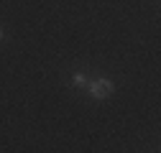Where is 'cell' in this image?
I'll return each instance as SVG.
<instances>
[{"mask_svg": "<svg viewBox=\"0 0 161 153\" xmlns=\"http://www.w3.org/2000/svg\"><path fill=\"white\" fill-rule=\"evenodd\" d=\"M87 89H90V94L92 97H97V100H105V97H110L113 94V82L110 79H95V82H87Z\"/></svg>", "mask_w": 161, "mask_h": 153, "instance_id": "obj_1", "label": "cell"}, {"mask_svg": "<svg viewBox=\"0 0 161 153\" xmlns=\"http://www.w3.org/2000/svg\"><path fill=\"white\" fill-rule=\"evenodd\" d=\"M74 84H79V87L87 84V76H85V74H74Z\"/></svg>", "mask_w": 161, "mask_h": 153, "instance_id": "obj_2", "label": "cell"}, {"mask_svg": "<svg viewBox=\"0 0 161 153\" xmlns=\"http://www.w3.org/2000/svg\"><path fill=\"white\" fill-rule=\"evenodd\" d=\"M0 41H3V31H0Z\"/></svg>", "mask_w": 161, "mask_h": 153, "instance_id": "obj_3", "label": "cell"}]
</instances>
